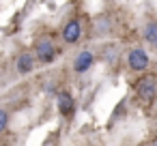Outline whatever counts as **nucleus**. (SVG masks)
I'll list each match as a JSON object with an SVG mask.
<instances>
[{
    "label": "nucleus",
    "mask_w": 157,
    "mask_h": 146,
    "mask_svg": "<svg viewBox=\"0 0 157 146\" xmlns=\"http://www.w3.org/2000/svg\"><path fill=\"white\" fill-rule=\"evenodd\" d=\"M93 62H95L93 52L84 50V52H80V54L75 56V60H73V69H75V73H84V71H88V69L93 67Z\"/></svg>",
    "instance_id": "39448f33"
},
{
    "label": "nucleus",
    "mask_w": 157,
    "mask_h": 146,
    "mask_svg": "<svg viewBox=\"0 0 157 146\" xmlns=\"http://www.w3.org/2000/svg\"><path fill=\"white\" fill-rule=\"evenodd\" d=\"M138 95L142 101H153L157 97V88H155V80L153 77H144L138 82Z\"/></svg>",
    "instance_id": "20e7f679"
},
{
    "label": "nucleus",
    "mask_w": 157,
    "mask_h": 146,
    "mask_svg": "<svg viewBox=\"0 0 157 146\" xmlns=\"http://www.w3.org/2000/svg\"><path fill=\"white\" fill-rule=\"evenodd\" d=\"M155 99H157V97H155Z\"/></svg>",
    "instance_id": "9b49d317"
},
{
    "label": "nucleus",
    "mask_w": 157,
    "mask_h": 146,
    "mask_svg": "<svg viewBox=\"0 0 157 146\" xmlns=\"http://www.w3.org/2000/svg\"><path fill=\"white\" fill-rule=\"evenodd\" d=\"M35 52H37V58L41 62H52L56 58V47L50 39H39L35 45Z\"/></svg>",
    "instance_id": "f257e3e1"
},
{
    "label": "nucleus",
    "mask_w": 157,
    "mask_h": 146,
    "mask_svg": "<svg viewBox=\"0 0 157 146\" xmlns=\"http://www.w3.org/2000/svg\"><path fill=\"white\" fill-rule=\"evenodd\" d=\"M146 41H151V43H155V39H157V24H148L146 28H144V35H142Z\"/></svg>",
    "instance_id": "6e6552de"
},
{
    "label": "nucleus",
    "mask_w": 157,
    "mask_h": 146,
    "mask_svg": "<svg viewBox=\"0 0 157 146\" xmlns=\"http://www.w3.org/2000/svg\"><path fill=\"white\" fill-rule=\"evenodd\" d=\"M56 101H58V112L63 114V116H71L73 114V110H75V103H73V97L69 95V92H58V97H56Z\"/></svg>",
    "instance_id": "0eeeda50"
},
{
    "label": "nucleus",
    "mask_w": 157,
    "mask_h": 146,
    "mask_svg": "<svg viewBox=\"0 0 157 146\" xmlns=\"http://www.w3.org/2000/svg\"><path fill=\"white\" fill-rule=\"evenodd\" d=\"M7 125H9V114H7V110L0 107V131H5Z\"/></svg>",
    "instance_id": "1a4fd4ad"
},
{
    "label": "nucleus",
    "mask_w": 157,
    "mask_h": 146,
    "mask_svg": "<svg viewBox=\"0 0 157 146\" xmlns=\"http://www.w3.org/2000/svg\"><path fill=\"white\" fill-rule=\"evenodd\" d=\"M127 62H129V67H131L133 71H144V69L148 67V56H146V52H144V50L136 47V50H131V52H129Z\"/></svg>",
    "instance_id": "f03ea898"
},
{
    "label": "nucleus",
    "mask_w": 157,
    "mask_h": 146,
    "mask_svg": "<svg viewBox=\"0 0 157 146\" xmlns=\"http://www.w3.org/2000/svg\"><path fill=\"white\" fill-rule=\"evenodd\" d=\"M82 37V24L78 20H69L63 28V41L65 43H75Z\"/></svg>",
    "instance_id": "7ed1b4c3"
},
{
    "label": "nucleus",
    "mask_w": 157,
    "mask_h": 146,
    "mask_svg": "<svg viewBox=\"0 0 157 146\" xmlns=\"http://www.w3.org/2000/svg\"><path fill=\"white\" fill-rule=\"evenodd\" d=\"M15 69H17V73H22V75L30 73V71L35 69V56H33L30 52H22V54L17 56V60H15Z\"/></svg>",
    "instance_id": "423d86ee"
},
{
    "label": "nucleus",
    "mask_w": 157,
    "mask_h": 146,
    "mask_svg": "<svg viewBox=\"0 0 157 146\" xmlns=\"http://www.w3.org/2000/svg\"><path fill=\"white\" fill-rule=\"evenodd\" d=\"M153 45H155V50H157V39H155V43H153Z\"/></svg>",
    "instance_id": "9d476101"
}]
</instances>
